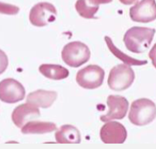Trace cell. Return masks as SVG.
<instances>
[{
	"instance_id": "obj_1",
	"label": "cell",
	"mask_w": 156,
	"mask_h": 149,
	"mask_svg": "<svg viewBox=\"0 0 156 149\" xmlns=\"http://www.w3.org/2000/svg\"><path fill=\"white\" fill-rule=\"evenodd\" d=\"M154 33V29L140 27H131L124 36V43L129 51L135 53H142L149 48Z\"/></svg>"
},
{
	"instance_id": "obj_2",
	"label": "cell",
	"mask_w": 156,
	"mask_h": 149,
	"mask_svg": "<svg viewBox=\"0 0 156 149\" xmlns=\"http://www.w3.org/2000/svg\"><path fill=\"white\" fill-rule=\"evenodd\" d=\"M156 118V105L148 98H140L131 104L128 118L131 124L144 126L152 122Z\"/></svg>"
},
{
	"instance_id": "obj_3",
	"label": "cell",
	"mask_w": 156,
	"mask_h": 149,
	"mask_svg": "<svg viewBox=\"0 0 156 149\" xmlns=\"http://www.w3.org/2000/svg\"><path fill=\"white\" fill-rule=\"evenodd\" d=\"M62 60L70 67H79L86 63L90 57L89 47L80 41H73L64 46L61 53Z\"/></svg>"
},
{
	"instance_id": "obj_4",
	"label": "cell",
	"mask_w": 156,
	"mask_h": 149,
	"mask_svg": "<svg viewBox=\"0 0 156 149\" xmlns=\"http://www.w3.org/2000/svg\"><path fill=\"white\" fill-rule=\"evenodd\" d=\"M135 72L127 64H118L111 70L108 83L111 90L122 91L131 86L135 80Z\"/></svg>"
},
{
	"instance_id": "obj_5",
	"label": "cell",
	"mask_w": 156,
	"mask_h": 149,
	"mask_svg": "<svg viewBox=\"0 0 156 149\" xmlns=\"http://www.w3.org/2000/svg\"><path fill=\"white\" fill-rule=\"evenodd\" d=\"M105 74V70L101 66L89 65L77 72L76 83L85 89H96L103 84Z\"/></svg>"
},
{
	"instance_id": "obj_6",
	"label": "cell",
	"mask_w": 156,
	"mask_h": 149,
	"mask_svg": "<svg viewBox=\"0 0 156 149\" xmlns=\"http://www.w3.org/2000/svg\"><path fill=\"white\" fill-rule=\"evenodd\" d=\"M57 11L50 2H39L31 9L30 21L32 25L42 27L47 26L56 20Z\"/></svg>"
},
{
	"instance_id": "obj_7",
	"label": "cell",
	"mask_w": 156,
	"mask_h": 149,
	"mask_svg": "<svg viewBox=\"0 0 156 149\" xmlns=\"http://www.w3.org/2000/svg\"><path fill=\"white\" fill-rule=\"evenodd\" d=\"M25 96V88L16 80L7 78L0 83V99L3 102L15 104L23 100Z\"/></svg>"
},
{
	"instance_id": "obj_8",
	"label": "cell",
	"mask_w": 156,
	"mask_h": 149,
	"mask_svg": "<svg viewBox=\"0 0 156 149\" xmlns=\"http://www.w3.org/2000/svg\"><path fill=\"white\" fill-rule=\"evenodd\" d=\"M129 12L133 21L144 23L154 21L156 20L155 0H141L130 8Z\"/></svg>"
},
{
	"instance_id": "obj_9",
	"label": "cell",
	"mask_w": 156,
	"mask_h": 149,
	"mask_svg": "<svg viewBox=\"0 0 156 149\" xmlns=\"http://www.w3.org/2000/svg\"><path fill=\"white\" fill-rule=\"evenodd\" d=\"M107 105L109 111L106 114L100 118L103 122L112 120H121L126 116L129 103L125 98L120 95H110L107 99Z\"/></svg>"
},
{
	"instance_id": "obj_10",
	"label": "cell",
	"mask_w": 156,
	"mask_h": 149,
	"mask_svg": "<svg viewBox=\"0 0 156 149\" xmlns=\"http://www.w3.org/2000/svg\"><path fill=\"white\" fill-rule=\"evenodd\" d=\"M100 137L105 144H122L127 138L126 128L116 121L106 122L101 129Z\"/></svg>"
},
{
	"instance_id": "obj_11",
	"label": "cell",
	"mask_w": 156,
	"mask_h": 149,
	"mask_svg": "<svg viewBox=\"0 0 156 149\" xmlns=\"http://www.w3.org/2000/svg\"><path fill=\"white\" fill-rule=\"evenodd\" d=\"M40 116L38 107L26 103L16 107L12 111V120L15 125L18 128H22L29 121L37 119Z\"/></svg>"
},
{
	"instance_id": "obj_12",
	"label": "cell",
	"mask_w": 156,
	"mask_h": 149,
	"mask_svg": "<svg viewBox=\"0 0 156 149\" xmlns=\"http://www.w3.org/2000/svg\"><path fill=\"white\" fill-rule=\"evenodd\" d=\"M57 98V93L56 91L37 90L29 94L27 101L38 108H48L53 105Z\"/></svg>"
},
{
	"instance_id": "obj_13",
	"label": "cell",
	"mask_w": 156,
	"mask_h": 149,
	"mask_svg": "<svg viewBox=\"0 0 156 149\" xmlns=\"http://www.w3.org/2000/svg\"><path fill=\"white\" fill-rule=\"evenodd\" d=\"M55 138L60 144H79L81 141L79 130L70 124L61 126L55 133Z\"/></svg>"
},
{
	"instance_id": "obj_14",
	"label": "cell",
	"mask_w": 156,
	"mask_h": 149,
	"mask_svg": "<svg viewBox=\"0 0 156 149\" xmlns=\"http://www.w3.org/2000/svg\"><path fill=\"white\" fill-rule=\"evenodd\" d=\"M57 125L53 122L47 121H31L22 128V133L24 134H46L57 130Z\"/></svg>"
},
{
	"instance_id": "obj_15",
	"label": "cell",
	"mask_w": 156,
	"mask_h": 149,
	"mask_svg": "<svg viewBox=\"0 0 156 149\" xmlns=\"http://www.w3.org/2000/svg\"><path fill=\"white\" fill-rule=\"evenodd\" d=\"M39 70L43 76L53 80L65 79L70 74L66 68L58 64H42Z\"/></svg>"
},
{
	"instance_id": "obj_16",
	"label": "cell",
	"mask_w": 156,
	"mask_h": 149,
	"mask_svg": "<svg viewBox=\"0 0 156 149\" xmlns=\"http://www.w3.org/2000/svg\"><path fill=\"white\" fill-rule=\"evenodd\" d=\"M105 40L106 42L107 45H108V47L109 48L110 51L113 53L117 58L124 62L125 64L128 65V66H141V65L147 64V63H148L147 60H137V59L132 58L131 56H128L127 54L124 53L123 52H121L119 49L115 47V45L114 44L112 40L108 36L105 37Z\"/></svg>"
},
{
	"instance_id": "obj_17",
	"label": "cell",
	"mask_w": 156,
	"mask_h": 149,
	"mask_svg": "<svg viewBox=\"0 0 156 149\" xmlns=\"http://www.w3.org/2000/svg\"><path fill=\"white\" fill-rule=\"evenodd\" d=\"M76 12L85 19H97L94 16L99 9V5H94L89 0H77L75 4Z\"/></svg>"
},
{
	"instance_id": "obj_18",
	"label": "cell",
	"mask_w": 156,
	"mask_h": 149,
	"mask_svg": "<svg viewBox=\"0 0 156 149\" xmlns=\"http://www.w3.org/2000/svg\"><path fill=\"white\" fill-rule=\"evenodd\" d=\"M148 56L151 60L153 66L156 68V43L153 46L151 50H150L149 53H148Z\"/></svg>"
},
{
	"instance_id": "obj_19",
	"label": "cell",
	"mask_w": 156,
	"mask_h": 149,
	"mask_svg": "<svg viewBox=\"0 0 156 149\" xmlns=\"http://www.w3.org/2000/svg\"><path fill=\"white\" fill-rule=\"evenodd\" d=\"M91 4L94 5H99L100 4H106L110 3L112 2V0H89Z\"/></svg>"
},
{
	"instance_id": "obj_20",
	"label": "cell",
	"mask_w": 156,
	"mask_h": 149,
	"mask_svg": "<svg viewBox=\"0 0 156 149\" xmlns=\"http://www.w3.org/2000/svg\"><path fill=\"white\" fill-rule=\"evenodd\" d=\"M120 2H121V3L125 4V5H131V4L135 3L136 1H138V0H119Z\"/></svg>"
}]
</instances>
